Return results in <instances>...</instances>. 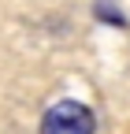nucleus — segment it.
Listing matches in <instances>:
<instances>
[{
  "instance_id": "obj_1",
  "label": "nucleus",
  "mask_w": 130,
  "mask_h": 134,
  "mask_svg": "<svg viewBox=\"0 0 130 134\" xmlns=\"http://www.w3.org/2000/svg\"><path fill=\"white\" fill-rule=\"evenodd\" d=\"M41 134H97V119L82 100H60L41 115Z\"/></svg>"
},
{
  "instance_id": "obj_2",
  "label": "nucleus",
  "mask_w": 130,
  "mask_h": 134,
  "mask_svg": "<svg viewBox=\"0 0 130 134\" xmlns=\"http://www.w3.org/2000/svg\"><path fill=\"white\" fill-rule=\"evenodd\" d=\"M97 15H101V19H111V23H115V26H123V15L115 11V4H111V0H108V4H104V0H101V4H97Z\"/></svg>"
}]
</instances>
